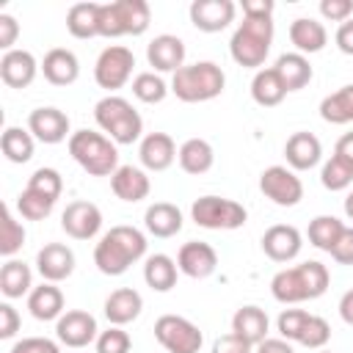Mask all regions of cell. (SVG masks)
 Here are the masks:
<instances>
[{
	"label": "cell",
	"mask_w": 353,
	"mask_h": 353,
	"mask_svg": "<svg viewBox=\"0 0 353 353\" xmlns=\"http://www.w3.org/2000/svg\"><path fill=\"white\" fill-rule=\"evenodd\" d=\"M331 284L328 268L317 259H306L301 265L284 268L270 279V292L279 303H303L320 298Z\"/></svg>",
	"instance_id": "cell-1"
},
{
	"label": "cell",
	"mask_w": 353,
	"mask_h": 353,
	"mask_svg": "<svg viewBox=\"0 0 353 353\" xmlns=\"http://www.w3.org/2000/svg\"><path fill=\"white\" fill-rule=\"evenodd\" d=\"M146 254V237L135 226H113L94 248V265L105 276H121Z\"/></svg>",
	"instance_id": "cell-2"
},
{
	"label": "cell",
	"mask_w": 353,
	"mask_h": 353,
	"mask_svg": "<svg viewBox=\"0 0 353 353\" xmlns=\"http://www.w3.org/2000/svg\"><path fill=\"white\" fill-rule=\"evenodd\" d=\"M69 154L72 160L91 176H113L119 168L116 143L94 130H77L69 135Z\"/></svg>",
	"instance_id": "cell-3"
},
{
	"label": "cell",
	"mask_w": 353,
	"mask_h": 353,
	"mask_svg": "<svg viewBox=\"0 0 353 353\" xmlns=\"http://www.w3.org/2000/svg\"><path fill=\"white\" fill-rule=\"evenodd\" d=\"M226 85V74L212 61H196L190 66H182L171 77V91L182 102H210L215 99Z\"/></svg>",
	"instance_id": "cell-4"
},
{
	"label": "cell",
	"mask_w": 353,
	"mask_h": 353,
	"mask_svg": "<svg viewBox=\"0 0 353 353\" xmlns=\"http://www.w3.org/2000/svg\"><path fill=\"white\" fill-rule=\"evenodd\" d=\"M94 119L102 127V132H108V138L121 146L135 143L143 132L141 113L124 97H116V94H108L94 105Z\"/></svg>",
	"instance_id": "cell-5"
},
{
	"label": "cell",
	"mask_w": 353,
	"mask_h": 353,
	"mask_svg": "<svg viewBox=\"0 0 353 353\" xmlns=\"http://www.w3.org/2000/svg\"><path fill=\"white\" fill-rule=\"evenodd\" d=\"M273 41V19L270 17H243L240 28L232 33L229 52L240 66L256 69L265 63Z\"/></svg>",
	"instance_id": "cell-6"
},
{
	"label": "cell",
	"mask_w": 353,
	"mask_h": 353,
	"mask_svg": "<svg viewBox=\"0 0 353 353\" xmlns=\"http://www.w3.org/2000/svg\"><path fill=\"white\" fill-rule=\"evenodd\" d=\"M190 218L196 221V226L201 229H212V232H221V229H240L248 218L245 207L237 204L234 199H223V196H201L193 201L190 207Z\"/></svg>",
	"instance_id": "cell-7"
},
{
	"label": "cell",
	"mask_w": 353,
	"mask_h": 353,
	"mask_svg": "<svg viewBox=\"0 0 353 353\" xmlns=\"http://www.w3.org/2000/svg\"><path fill=\"white\" fill-rule=\"evenodd\" d=\"M154 336L168 353H199L204 336L196 323L179 314H163L154 323Z\"/></svg>",
	"instance_id": "cell-8"
},
{
	"label": "cell",
	"mask_w": 353,
	"mask_h": 353,
	"mask_svg": "<svg viewBox=\"0 0 353 353\" xmlns=\"http://www.w3.org/2000/svg\"><path fill=\"white\" fill-rule=\"evenodd\" d=\"M132 66H135V55L132 50L121 47V44H113V47H105L94 63V80L99 88H108V91H116L121 88L130 74H132Z\"/></svg>",
	"instance_id": "cell-9"
},
{
	"label": "cell",
	"mask_w": 353,
	"mask_h": 353,
	"mask_svg": "<svg viewBox=\"0 0 353 353\" xmlns=\"http://www.w3.org/2000/svg\"><path fill=\"white\" fill-rule=\"evenodd\" d=\"M259 190L279 207H295L303 199V182L287 165H270L259 176Z\"/></svg>",
	"instance_id": "cell-10"
},
{
	"label": "cell",
	"mask_w": 353,
	"mask_h": 353,
	"mask_svg": "<svg viewBox=\"0 0 353 353\" xmlns=\"http://www.w3.org/2000/svg\"><path fill=\"white\" fill-rule=\"evenodd\" d=\"M97 320L94 314L83 312V309H69L58 317L55 323V334H58V342L66 345V347H85L91 342H97Z\"/></svg>",
	"instance_id": "cell-11"
},
{
	"label": "cell",
	"mask_w": 353,
	"mask_h": 353,
	"mask_svg": "<svg viewBox=\"0 0 353 353\" xmlns=\"http://www.w3.org/2000/svg\"><path fill=\"white\" fill-rule=\"evenodd\" d=\"M61 226L72 240H91L102 229V210L94 201H72L61 215Z\"/></svg>",
	"instance_id": "cell-12"
},
{
	"label": "cell",
	"mask_w": 353,
	"mask_h": 353,
	"mask_svg": "<svg viewBox=\"0 0 353 353\" xmlns=\"http://www.w3.org/2000/svg\"><path fill=\"white\" fill-rule=\"evenodd\" d=\"M237 6L232 0H193L190 3V22L204 33H218L234 22Z\"/></svg>",
	"instance_id": "cell-13"
},
{
	"label": "cell",
	"mask_w": 353,
	"mask_h": 353,
	"mask_svg": "<svg viewBox=\"0 0 353 353\" xmlns=\"http://www.w3.org/2000/svg\"><path fill=\"white\" fill-rule=\"evenodd\" d=\"M176 268L179 273L190 276V279H207L215 273L218 268V254L210 243H201V240H190L179 248L176 254Z\"/></svg>",
	"instance_id": "cell-14"
},
{
	"label": "cell",
	"mask_w": 353,
	"mask_h": 353,
	"mask_svg": "<svg viewBox=\"0 0 353 353\" xmlns=\"http://www.w3.org/2000/svg\"><path fill=\"white\" fill-rule=\"evenodd\" d=\"M28 130L41 143H61L69 135V116L58 108H36L28 116Z\"/></svg>",
	"instance_id": "cell-15"
},
{
	"label": "cell",
	"mask_w": 353,
	"mask_h": 353,
	"mask_svg": "<svg viewBox=\"0 0 353 353\" xmlns=\"http://www.w3.org/2000/svg\"><path fill=\"white\" fill-rule=\"evenodd\" d=\"M303 237L295 226L290 223H276L262 234V251L273 259V262H290L301 254Z\"/></svg>",
	"instance_id": "cell-16"
},
{
	"label": "cell",
	"mask_w": 353,
	"mask_h": 353,
	"mask_svg": "<svg viewBox=\"0 0 353 353\" xmlns=\"http://www.w3.org/2000/svg\"><path fill=\"white\" fill-rule=\"evenodd\" d=\"M41 66L36 63L33 52L28 50H8L0 58V77L8 88H28L36 80V72Z\"/></svg>",
	"instance_id": "cell-17"
},
{
	"label": "cell",
	"mask_w": 353,
	"mask_h": 353,
	"mask_svg": "<svg viewBox=\"0 0 353 353\" xmlns=\"http://www.w3.org/2000/svg\"><path fill=\"white\" fill-rule=\"evenodd\" d=\"M146 61L149 66H154L157 72H176L185 66V44L179 36L171 33H160L149 41L146 47Z\"/></svg>",
	"instance_id": "cell-18"
},
{
	"label": "cell",
	"mask_w": 353,
	"mask_h": 353,
	"mask_svg": "<svg viewBox=\"0 0 353 353\" xmlns=\"http://www.w3.org/2000/svg\"><path fill=\"white\" fill-rule=\"evenodd\" d=\"M36 268H39V273H41L44 281H52V284L55 281H63L74 270V254L63 243H47L36 254Z\"/></svg>",
	"instance_id": "cell-19"
},
{
	"label": "cell",
	"mask_w": 353,
	"mask_h": 353,
	"mask_svg": "<svg viewBox=\"0 0 353 353\" xmlns=\"http://www.w3.org/2000/svg\"><path fill=\"white\" fill-rule=\"evenodd\" d=\"M284 157L292 171H309L323 157V143L312 132H292L284 143Z\"/></svg>",
	"instance_id": "cell-20"
},
{
	"label": "cell",
	"mask_w": 353,
	"mask_h": 353,
	"mask_svg": "<svg viewBox=\"0 0 353 353\" xmlns=\"http://www.w3.org/2000/svg\"><path fill=\"white\" fill-rule=\"evenodd\" d=\"M176 143L168 132H149L143 135L141 146H138V157L143 163V168L149 171H165L174 160H176Z\"/></svg>",
	"instance_id": "cell-21"
},
{
	"label": "cell",
	"mask_w": 353,
	"mask_h": 353,
	"mask_svg": "<svg viewBox=\"0 0 353 353\" xmlns=\"http://www.w3.org/2000/svg\"><path fill=\"white\" fill-rule=\"evenodd\" d=\"M110 6H113L119 36H141L152 22V8L146 0H116Z\"/></svg>",
	"instance_id": "cell-22"
},
{
	"label": "cell",
	"mask_w": 353,
	"mask_h": 353,
	"mask_svg": "<svg viewBox=\"0 0 353 353\" xmlns=\"http://www.w3.org/2000/svg\"><path fill=\"white\" fill-rule=\"evenodd\" d=\"M110 188H113L116 199L135 204V201H141V199L149 196L152 182H149V176H146L143 168H135V165H119L116 174L110 176Z\"/></svg>",
	"instance_id": "cell-23"
},
{
	"label": "cell",
	"mask_w": 353,
	"mask_h": 353,
	"mask_svg": "<svg viewBox=\"0 0 353 353\" xmlns=\"http://www.w3.org/2000/svg\"><path fill=\"white\" fill-rule=\"evenodd\" d=\"M41 72L52 85H72L80 77V61L72 50L66 47H55L44 55L41 61Z\"/></svg>",
	"instance_id": "cell-24"
},
{
	"label": "cell",
	"mask_w": 353,
	"mask_h": 353,
	"mask_svg": "<svg viewBox=\"0 0 353 353\" xmlns=\"http://www.w3.org/2000/svg\"><path fill=\"white\" fill-rule=\"evenodd\" d=\"M143 309V298L132 287H119L105 301V317L110 325H127L132 323Z\"/></svg>",
	"instance_id": "cell-25"
},
{
	"label": "cell",
	"mask_w": 353,
	"mask_h": 353,
	"mask_svg": "<svg viewBox=\"0 0 353 353\" xmlns=\"http://www.w3.org/2000/svg\"><path fill=\"white\" fill-rule=\"evenodd\" d=\"M268 328H270V320L265 314V309L259 306H240L232 317V334H237L240 339H245L248 345H259L262 339H268Z\"/></svg>",
	"instance_id": "cell-26"
},
{
	"label": "cell",
	"mask_w": 353,
	"mask_h": 353,
	"mask_svg": "<svg viewBox=\"0 0 353 353\" xmlns=\"http://www.w3.org/2000/svg\"><path fill=\"white\" fill-rule=\"evenodd\" d=\"M143 226L149 234L154 237H174L182 229V212L176 204L168 201H154L152 207H146L143 212Z\"/></svg>",
	"instance_id": "cell-27"
},
{
	"label": "cell",
	"mask_w": 353,
	"mask_h": 353,
	"mask_svg": "<svg viewBox=\"0 0 353 353\" xmlns=\"http://www.w3.org/2000/svg\"><path fill=\"white\" fill-rule=\"evenodd\" d=\"M290 41L295 44V50L301 55L320 52L325 47V41H328V33H325V25L323 22H317L312 17H298L290 25Z\"/></svg>",
	"instance_id": "cell-28"
},
{
	"label": "cell",
	"mask_w": 353,
	"mask_h": 353,
	"mask_svg": "<svg viewBox=\"0 0 353 353\" xmlns=\"http://www.w3.org/2000/svg\"><path fill=\"white\" fill-rule=\"evenodd\" d=\"M28 309L36 320H58L63 314V292L52 281H44L28 292Z\"/></svg>",
	"instance_id": "cell-29"
},
{
	"label": "cell",
	"mask_w": 353,
	"mask_h": 353,
	"mask_svg": "<svg viewBox=\"0 0 353 353\" xmlns=\"http://www.w3.org/2000/svg\"><path fill=\"white\" fill-rule=\"evenodd\" d=\"M273 69L279 72V77H281L287 94H290V91H301L303 85L312 83V63H309V58L301 55V52H284V55H279V61H276Z\"/></svg>",
	"instance_id": "cell-30"
},
{
	"label": "cell",
	"mask_w": 353,
	"mask_h": 353,
	"mask_svg": "<svg viewBox=\"0 0 353 353\" xmlns=\"http://www.w3.org/2000/svg\"><path fill=\"white\" fill-rule=\"evenodd\" d=\"M179 165L185 174H207L215 163V152H212V143L204 141V138H188L182 146H179V154H176Z\"/></svg>",
	"instance_id": "cell-31"
},
{
	"label": "cell",
	"mask_w": 353,
	"mask_h": 353,
	"mask_svg": "<svg viewBox=\"0 0 353 353\" xmlns=\"http://www.w3.org/2000/svg\"><path fill=\"white\" fill-rule=\"evenodd\" d=\"M251 97L262 108H276L287 97V88H284V83H281V77H279V72L273 66L270 69H259L254 74V80H251Z\"/></svg>",
	"instance_id": "cell-32"
},
{
	"label": "cell",
	"mask_w": 353,
	"mask_h": 353,
	"mask_svg": "<svg viewBox=\"0 0 353 353\" xmlns=\"http://www.w3.org/2000/svg\"><path fill=\"white\" fill-rule=\"evenodd\" d=\"M66 28L74 39L99 36V3H74L66 14Z\"/></svg>",
	"instance_id": "cell-33"
},
{
	"label": "cell",
	"mask_w": 353,
	"mask_h": 353,
	"mask_svg": "<svg viewBox=\"0 0 353 353\" xmlns=\"http://www.w3.org/2000/svg\"><path fill=\"white\" fill-rule=\"evenodd\" d=\"M176 262L168 254H152L143 265V281L154 292H168L176 284Z\"/></svg>",
	"instance_id": "cell-34"
},
{
	"label": "cell",
	"mask_w": 353,
	"mask_h": 353,
	"mask_svg": "<svg viewBox=\"0 0 353 353\" xmlns=\"http://www.w3.org/2000/svg\"><path fill=\"white\" fill-rule=\"evenodd\" d=\"M320 116L328 124H350L353 121V83L328 94L320 102Z\"/></svg>",
	"instance_id": "cell-35"
},
{
	"label": "cell",
	"mask_w": 353,
	"mask_h": 353,
	"mask_svg": "<svg viewBox=\"0 0 353 353\" xmlns=\"http://www.w3.org/2000/svg\"><path fill=\"white\" fill-rule=\"evenodd\" d=\"M30 287H33L30 268L19 259H8L0 270V292L6 298H22L25 292H30Z\"/></svg>",
	"instance_id": "cell-36"
},
{
	"label": "cell",
	"mask_w": 353,
	"mask_h": 353,
	"mask_svg": "<svg viewBox=\"0 0 353 353\" xmlns=\"http://www.w3.org/2000/svg\"><path fill=\"white\" fill-rule=\"evenodd\" d=\"M0 149L6 154V160L11 163H28L33 157V135L30 130H22V127H6L3 130V138H0Z\"/></svg>",
	"instance_id": "cell-37"
},
{
	"label": "cell",
	"mask_w": 353,
	"mask_h": 353,
	"mask_svg": "<svg viewBox=\"0 0 353 353\" xmlns=\"http://www.w3.org/2000/svg\"><path fill=\"white\" fill-rule=\"evenodd\" d=\"M345 232V223L334 215H317L312 223H309V243L320 251H331L336 245V240L342 237Z\"/></svg>",
	"instance_id": "cell-38"
},
{
	"label": "cell",
	"mask_w": 353,
	"mask_h": 353,
	"mask_svg": "<svg viewBox=\"0 0 353 353\" xmlns=\"http://www.w3.org/2000/svg\"><path fill=\"white\" fill-rule=\"evenodd\" d=\"M22 245H25V229L11 215V207L3 204V210H0V254L3 256H14Z\"/></svg>",
	"instance_id": "cell-39"
},
{
	"label": "cell",
	"mask_w": 353,
	"mask_h": 353,
	"mask_svg": "<svg viewBox=\"0 0 353 353\" xmlns=\"http://www.w3.org/2000/svg\"><path fill=\"white\" fill-rule=\"evenodd\" d=\"M320 182L325 190H345L353 185V165L336 154H331V160H325L323 171H320Z\"/></svg>",
	"instance_id": "cell-40"
},
{
	"label": "cell",
	"mask_w": 353,
	"mask_h": 353,
	"mask_svg": "<svg viewBox=\"0 0 353 353\" xmlns=\"http://www.w3.org/2000/svg\"><path fill=\"white\" fill-rule=\"evenodd\" d=\"M132 94H135V99H141V102H146V105H154V102H163V99H165L168 85L163 83L160 74H154V72H141V74H135V80H132Z\"/></svg>",
	"instance_id": "cell-41"
},
{
	"label": "cell",
	"mask_w": 353,
	"mask_h": 353,
	"mask_svg": "<svg viewBox=\"0 0 353 353\" xmlns=\"http://www.w3.org/2000/svg\"><path fill=\"white\" fill-rule=\"evenodd\" d=\"M28 190L50 199V201H58L61 199V190H63V179L55 168H36L28 179Z\"/></svg>",
	"instance_id": "cell-42"
},
{
	"label": "cell",
	"mask_w": 353,
	"mask_h": 353,
	"mask_svg": "<svg viewBox=\"0 0 353 353\" xmlns=\"http://www.w3.org/2000/svg\"><path fill=\"white\" fill-rule=\"evenodd\" d=\"M52 207H55V201H50V199H44V196L33 193V190H28V188L17 196V210H19V215L28 218V221H44V218L52 212Z\"/></svg>",
	"instance_id": "cell-43"
},
{
	"label": "cell",
	"mask_w": 353,
	"mask_h": 353,
	"mask_svg": "<svg viewBox=\"0 0 353 353\" xmlns=\"http://www.w3.org/2000/svg\"><path fill=\"white\" fill-rule=\"evenodd\" d=\"M328 339H331V325L323 317L309 314V320H306V325H303V331L298 336V345H303L309 350H323Z\"/></svg>",
	"instance_id": "cell-44"
},
{
	"label": "cell",
	"mask_w": 353,
	"mask_h": 353,
	"mask_svg": "<svg viewBox=\"0 0 353 353\" xmlns=\"http://www.w3.org/2000/svg\"><path fill=\"white\" fill-rule=\"evenodd\" d=\"M306 320H309V312H306V309H284V312L279 314V323H276L281 339H287V342H298V336H301Z\"/></svg>",
	"instance_id": "cell-45"
},
{
	"label": "cell",
	"mask_w": 353,
	"mask_h": 353,
	"mask_svg": "<svg viewBox=\"0 0 353 353\" xmlns=\"http://www.w3.org/2000/svg\"><path fill=\"white\" fill-rule=\"evenodd\" d=\"M130 334L121 325H110L97 336V353H130Z\"/></svg>",
	"instance_id": "cell-46"
},
{
	"label": "cell",
	"mask_w": 353,
	"mask_h": 353,
	"mask_svg": "<svg viewBox=\"0 0 353 353\" xmlns=\"http://www.w3.org/2000/svg\"><path fill=\"white\" fill-rule=\"evenodd\" d=\"M320 14L328 22H347L353 14V0H320Z\"/></svg>",
	"instance_id": "cell-47"
},
{
	"label": "cell",
	"mask_w": 353,
	"mask_h": 353,
	"mask_svg": "<svg viewBox=\"0 0 353 353\" xmlns=\"http://www.w3.org/2000/svg\"><path fill=\"white\" fill-rule=\"evenodd\" d=\"M11 353H61V347L47 336H25L11 347Z\"/></svg>",
	"instance_id": "cell-48"
},
{
	"label": "cell",
	"mask_w": 353,
	"mask_h": 353,
	"mask_svg": "<svg viewBox=\"0 0 353 353\" xmlns=\"http://www.w3.org/2000/svg\"><path fill=\"white\" fill-rule=\"evenodd\" d=\"M334 256V262L339 265H353V226H345L342 237L336 240V245L328 251Z\"/></svg>",
	"instance_id": "cell-49"
},
{
	"label": "cell",
	"mask_w": 353,
	"mask_h": 353,
	"mask_svg": "<svg viewBox=\"0 0 353 353\" xmlns=\"http://www.w3.org/2000/svg\"><path fill=\"white\" fill-rule=\"evenodd\" d=\"M251 350H254V345H248L237 334H223L212 342V353H251Z\"/></svg>",
	"instance_id": "cell-50"
},
{
	"label": "cell",
	"mask_w": 353,
	"mask_h": 353,
	"mask_svg": "<svg viewBox=\"0 0 353 353\" xmlns=\"http://www.w3.org/2000/svg\"><path fill=\"white\" fill-rule=\"evenodd\" d=\"M19 314L11 303H0V339H11L19 331Z\"/></svg>",
	"instance_id": "cell-51"
},
{
	"label": "cell",
	"mask_w": 353,
	"mask_h": 353,
	"mask_svg": "<svg viewBox=\"0 0 353 353\" xmlns=\"http://www.w3.org/2000/svg\"><path fill=\"white\" fill-rule=\"evenodd\" d=\"M19 36V22L11 14H0V47L8 52L14 50V41Z\"/></svg>",
	"instance_id": "cell-52"
},
{
	"label": "cell",
	"mask_w": 353,
	"mask_h": 353,
	"mask_svg": "<svg viewBox=\"0 0 353 353\" xmlns=\"http://www.w3.org/2000/svg\"><path fill=\"white\" fill-rule=\"evenodd\" d=\"M99 36L119 39V28H116V17H113L110 3H99Z\"/></svg>",
	"instance_id": "cell-53"
},
{
	"label": "cell",
	"mask_w": 353,
	"mask_h": 353,
	"mask_svg": "<svg viewBox=\"0 0 353 353\" xmlns=\"http://www.w3.org/2000/svg\"><path fill=\"white\" fill-rule=\"evenodd\" d=\"M334 39H336V47H339L345 55H353V17L336 28V36H334Z\"/></svg>",
	"instance_id": "cell-54"
},
{
	"label": "cell",
	"mask_w": 353,
	"mask_h": 353,
	"mask_svg": "<svg viewBox=\"0 0 353 353\" xmlns=\"http://www.w3.org/2000/svg\"><path fill=\"white\" fill-rule=\"evenodd\" d=\"M243 17H273V0H243Z\"/></svg>",
	"instance_id": "cell-55"
},
{
	"label": "cell",
	"mask_w": 353,
	"mask_h": 353,
	"mask_svg": "<svg viewBox=\"0 0 353 353\" xmlns=\"http://www.w3.org/2000/svg\"><path fill=\"white\" fill-rule=\"evenodd\" d=\"M256 353H295V350H292V345L287 339H281V336L279 339H270L268 336V339H262L256 345Z\"/></svg>",
	"instance_id": "cell-56"
},
{
	"label": "cell",
	"mask_w": 353,
	"mask_h": 353,
	"mask_svg": "<svg viewBox=\"0 0 353 353\" xmlns=\"http://www.w3.org/2000/svg\"><path fill=\"white\" fill-rule=\"evenodd\" d=\"M334 154H336V157H342V160H347V163L353 165V132H345V135L336 141Z\"/></svg>",
	"instance_id": "cell-57"
},
{
	"label": "cell",
	"mask_w": 353,
	"mask_h": 353,
	"mask_svg": "<svg viewBox=\"0 0 353 353\" xmlns=\"http://www.w3.org/2000/svg\"><path fill=\"white\" fill-rule=\"evenodd\" d=\"M339 317H342L347 325H353V290H347V292L339 298Z\"/></svg>",
	"instance_id": "cell-58"
},
{
	"label": "cell",
	"mask_w": 353,
	"mask_h": 353,
	"mask_svg": "<svg viewBox=\"0 0 353 353\" xmlns=\"http://www.w3.org/2000/svg\"><path fill=\"white\" fill-rule=\"evenodd\" d=\"M345 215H347V218L353 221V190H350V193L345 196Z\"/></svg>",
	"instance_id": "cell-59"
},
{
	"label": "cell",
	"mask_w": 353,
	"mask_h": 353,
	"mask_svg": "<svg viewBox=\"0 0 353 353\" xmlns=\"http://www.w3.org/2000/svg\"><path fill=\"white\" fill-rule=\"evenodd\" d=\"M320 353H328V350H320Z\"/></svg>",
	"instance_id": "cell-60"
}]
</instances>
